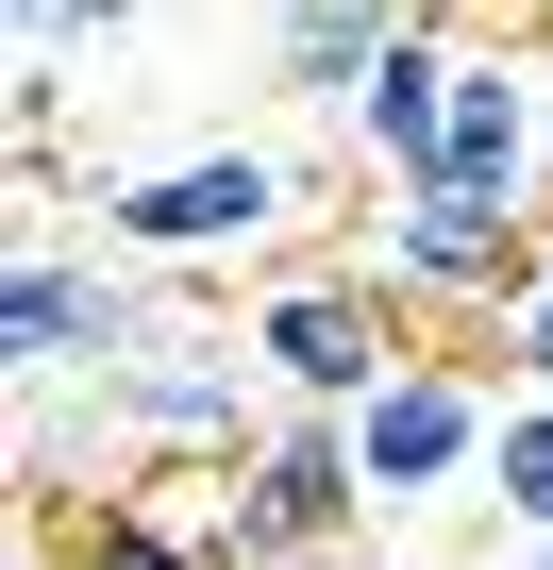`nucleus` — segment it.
Listing matches in <instances>:
<instances>
[{"mask_svg": "<svg viewBox=\"0 0 553 570\" xmlns=\"http://www.w3.org/2000/svg\"><path fill=\"white\" fill-rule=\"evenodd\" d=\"M536 252H553V202H503V185H386V218H369V285L419 336H503Z\"/></svg>", "mask_w": 553, "mask_h": 570, "instance_id": "obj_1", "label": "nucleus"}, {"mask_svg": "<svg viewBox=\"0 0 553 570\" xmlns=\"http://www.w3.org/2000/svg\"><path fill=\"white\" fill-rule=\"evenodd\" d=\"M303 218V168L268 151V135H201V151H168V168H101L85 185V235L101 252H135V268H235V252H268Z\"/></svg>", "mask_w": 553, "mask_h": 570, "instance_id": "obj_2", "label": "nucleus"}, {"mask_svg": "<svg viewBox=\"0 0 553 570\" xmlns=\"http://www.w3.org/2000/svg\"><path fill=\"white\" fill-rule=\"evenodd\" d=\"M386 503H369V470H353V403H286L235 470H218V570H319V553H353Z\"/></svg>", "mask_w": 553, "mask_h": 570, "instance_id": "obj_3", "label": "nucleus"}, {"mask_svg": "<svg viewBox=\"0 0 553 570\" xmlns=\"http://www.w3.org/2000/svg\"><path fill=\"white\" fill-rule=\"evenodd\" d=\"M168 268H135V252H101V235H51V218H18V268H0V353H18V386H101L168 303H151Z\"/></svg>", "mask_w": 553, "mask_h": 570, "instance_id": "obj_4", "label": "nucleus"}, {"mask_svg": "<svg viewBox=\"0 0 553 570\" xmlns=\"http://www.w3.org/2000/svg\"><path fill=\"white\" fill-rule=\"evenodd\" d=\"M486 436H503V370H470L453 336H419V353L353 403V470H369V503H386V520H419V503L486 487Z\"/></svg>", "mask_w": 553, "mask_h": 570, "instance_id": "obj_5", "label": "nucleus"}, {"mask_svg": "<svg viewBox=\"0 0 553 570\" xmlns=\"http://www.w3.org/2000/svg\"><path fill=\"white\" fill-rule=\"evenodd\" d=\"M251 353H268L286 403H369V386L419 353V320L386 303L369 252H353V268H286V285H268V303H251Z\"/></svg>", "mask_w": 553, "mask_h": 570, "instance_id": "obj_6", "label": "nucleus"}, {"mask_svg": "<svg viewBox=\"0 0 553 570\" xmlns=\"http://www.w3.org/2000/svg\"><path fill=\"white\" fill-rule=\"evenodd\" d=\"M453 85H470V51H453L436 18H403V35L369 51V85L336 101L353 168H369V185H419V168H436V135H453Z\"/></svg>", "mask_w": 553, "mask_h": 570, "instance_id": "obj_7", "label": "nucleus"}, {"mask_svg": "<svg viewBox=\"0 0 553 570\" xmlns=\"http://www.w3.org/2000/svg\"><path fill=\"white\" fill-rule=\"evenodd\" d=\"M419 185H503V202H553V135H536V68L470 51V85H453V135H436V168H419Z\"/></svg>", "mask_w": 553, "mask_h": 570, "instance_id": "obj_8", "label": "nucleus"}, {"mask_svg": "<svg viewBox=\"0 0 553 570\" xmlns=\"http://www.w3.org/2000/svg\"><path fill=\"white\" fill-rule=\"evenodd\" d=\"M403 18H419V0H268V85L336 118V101L369 85V51H386Z\"/></svg>", "mask_w": 553, "mask_h": 570, "instance_id": "obj_9", "label": "nucleus"}, {"mask_svg": "<svg viewBox=\"0 0 553 570\" xmlns=\"http://www.w3.org/2000/svg\"><path fill=\"white\" fill-rule=\"evenodd\" d=\"M486 487L520 537H553V386H503V436H486Z\"/></svg>", "mask_w": 553, "mask_h": 570, "instance_id": "obj_10", "label": "nucleus"}, {"mask_svg": "<svg viewBox=\"0 0 553 570\" xmlns=\"http://www.w3.org/2000/svg\"><path fill=\"white\" fill-rule=\"evenodd\" d=\"M68 570H218V537H185L151 503H101V520H68Z\"/></svg>", "mask_w": 553, "mask_h": 570, "instance_id": "obj_11", "label": "nucleus"}, {"mask_svg": "<svg viewBox=\"0 0 553 570\" xmlns=\"http://www.w3.org/2000/svg\"><path fill=\"white\" fill-rule=\"evenodd\" d=\"M135 35V0H18V68H85Z\"/></svg>", "mask_w": 553, "mask_h": 570, "instance_id": "obj_12", "label": "nucleus"}, {"mask_svg": "<svg viewBox=\"0 0 553 570\" xmlns=\"http://www.w3.org/2000/svg\"><path fill=\"white\" fill-rule=\"evenodd\" d=\"M503 386H553V252H536L520 303H503Z\"/></svg>", "mask_w": 553, "mask_h": 570, "instance_id": "obj_13", "label": "nucleus"}, {"mask_svg": "<svg viewBox=\"0 0 553 570\" xmlns=\"http://www.w3.org/2000/svg\"><path fill=\"white\" fill-rule=\"evenodd\" d=\"M536 570H553V537H536Z\"/></svg>", "mask_w": 553, "mask_h": 570, "instance_id": "obj_14", "label": "nucleus"}]
</instances>
